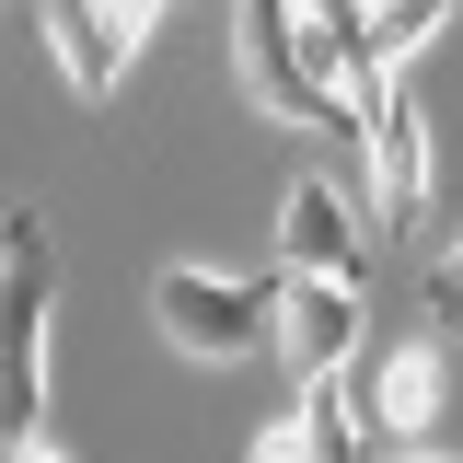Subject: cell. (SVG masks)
Instances as JSON below:
<instances>
[{"mask_svg": "<svg viewBox=\"0 0 463 463\" xmlns=\"http://www.w3.org/2000/svg\"><path fill=\"white\" fill-rule=\"evenodd\" d=\"M47 221L35 209H12L0 221V452L12 440H35V417H47Z\"/></svg>", "mask_w": 463, "mask_h": 463, "instance_id": "1", "label": "cell"}, {"mask_svg": "<svg viewBox=\"0 0 463 463\" xmlns=\"http://www.w3.org/2000/svg\"><path fill=\"white\" fill-rule=\"evenodd\" d=\"M151 313L185 359H243V347L279 336V279H221V267H163Z\"/></svg>", "mask_w": 463, "mask_h": 463, "instance_id": "2", "label": "cell"}, {"mask_svg": "<svg viewBox=\"0 0 463 463\" xmlns=\"http://www.w3.org/2000/svg\"><path fill=\"white\" fill-rule=\"evenodd\" d=\"M243 93L267 116H289V128H347L336 81L301 58V12L289 0H243Z\"/></svg>", "mask_w": 463, "mask_h": 463, "instance_id": "3", "label": "cell"}, {"mask_svg": "<svg viewBox=\"0 0 463 463\" xmlns=\"http://www.w3.org/2000/svg\"><path fill=\"white\" fill-rule=\"evenodd\" d=\"M359 151H371L383 209L417 221V197H429V116H417V81H405V70H383V93L359 105Z\"/></svg>", "mask_w": 463, "mask_h": 463, "instance_id": "4", "label": "cell"}, {"mask_svg": "<svg viewBox=\"0 0 463 463\" xmlns=\"http://www.w3.org/2000/svg\"><path fill=\"white\" fill-rule=\"evenodd\" d=\"M359 255H371L359 209H347L325 174H301L289 209H279V279H359Z\"/></svg>", "mask_w": 463, "mask_h": 463, "instance_id": "5", "label": "cell"}, {"mask_svg": "<svg viewBox=\"0 0 463 463\" xmlns=\"http://www.w3.org/2000/svg\"><path fill=\"white\" fill-rule=\"evenodd\" d=\"M359 279H279V347L289 371L313 383V371H347V347H359Z\"/></svg>", "mask_w": 463, "mask_h": 463, "instance_id": "6", "label": "cell"}, {"mask_svg": "<svg viewBox=\"0 0 463 463\" xmlns=\"http://www.w3.org/2000/svg\"><path fill=\"white\" fill-rule=\"evenodd\" d=\"M255 463H371V452H359V405L336 394V371H313V383H301V405L255 440Z\"/></svg>", "mask_w": 463, "mask_h": 463, "instance_id": "7", "label": "cell"}, {"mask_svg": "<svg viewBox=\"0 0 463 463\" xmlns=\"http://www.w3.org/2000/svg\"><path fill=\"white\" fill-rule=\"evenodd\" d=\"M47 47H58V81L81 105H105L116 81H128V35H116L105 0H47Z\"/></svg>", "mask_w": 463, "mask_h": 463, "instance_id": "8", "label": "cell"}, {"mask_svg": "<svg viewBox=\"0 0 463 463\" xmlns=\"http://www.w3.org/2000/svg\"><path fill=\"white\" fill-rule=\"evenodd\" d=\"M371 417H383V429H429V417H440V347H394L383 383H371Z\"/></svg>", "mask_w": 463, "mask_h": 463, "instance_id": "9", "label": "cell"}, {"mask_svg": "<svg viewBox=\"0 0 463 463\" xmlns=\"http://www.w3.org/2000/svg\"><path fill=\"white\" fill-rule=\"evenodd\" d=\"M452 12H463V0H371V35H383V47H429Z\"/></svg>", "mask_w": 463, "mask_h": 463, "instance_id": "10", "label": "cell"}, {"mask_svg": "<svg viewBox=\"0 0 463 463\" xmlns=\"http://www.w3.org/2000/svg\"><path fill=\"white\" fill-rule=\"evenodd\" d=\"M417 325H429V336H463V243L429 267V289H417Z\"/></svg>", "mask_w": 463, "mask_h": 463, "instance_id": "11", "label": "cell"}, {"mask_svg": "<svg viewBox=\"0 0 463 463\" xmlns=\"http://www.w3.org/2000/svg\"><path fill=\"white\" fill-rule=\"evenodd\" d=\"M105 12H116V35H128V47H139V35L163 24V0H105Z\"/></svg>", "mask_w": 463, "mask_h": 463, "instance_id": "12", "label": "cell"}, {"mask_svg": "<svg viewBox=\"0 0 463 463\" xmlns=\"http://www.w3.org/2000/svg\"><path fill=\"white\" fill-rule=\"evenodd\" d=\"M12 463H70V452H58V440H12Z\"/></svg>", "mask_w": 463, "mask_h": 463, "instance_id": "13", "label": "cell"}, {"mask_svg": "<svg viewBox=\"0 0 463 463\" xmlns=\"http://www.w3.org/2000/svg\"><path fill=\"white\" fill-rule=\"evenodd\" d=\"M405 463H417V452H405Z\"/></svg>", "mask_w": 463, "mask_h": 463, "instance_id": "14", "label": "cell"}]
</instances>
